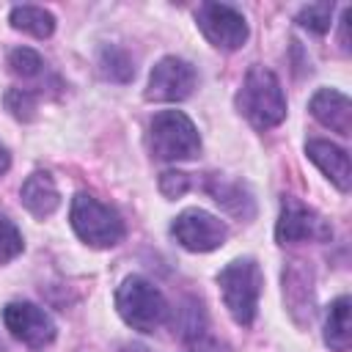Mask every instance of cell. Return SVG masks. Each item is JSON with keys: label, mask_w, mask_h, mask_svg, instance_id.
I'll return each instance as SVG.
<instances>
[{"label": "cell", "mask_w": 352, "mask_h": 352, "mask_svg": "<svg viewBox=\"0 0 352 352\" xmlns=\"http://www.w3.org/2000/svg\"><path fill=\"white\" fill-rule=\"evenodd\" d=\"M236 107L256 129L278 126L286 118V96L278 77L264 66H253L242 80Z\"/></svg>", "instance_id": "1"}, {"label": "cell", "mask_w": 352, "mask_h": 352, "mask_svg": "<svg viewBox=\"0 0 352 352\" xmlns=\"http://www.w3.org/2000/svg\"><path fill=\"white\" fill-rule=\"evenodd\" d=\"M261 270L253 258H234L226 264L217 275V286L223 294V302L231 314V319L242 327H250L258 311V297H261Z\"/></svg>", "instance_id": "2"}, {"label": "cell", "mask_w": 352, "mask_h": 352, "mask_svg": "<svg viewBox=\"0 0 352 352\" xmlns=\"http://www.w3.org/2000/svg\"><path fill=\"white\" fill-rule=\"evenodd\" d=\"M116 308L121 314V319L140 330V333H154L165 319H168V300L162 297V292L140 278V275H129L118 292H116Z\"/></svg>", "instance_id": "3"}, {"label": "cell", "mask_w": 352, "mask_h": 352, "mask_svg": "<svg viewBox=\"0 0 352 352\" xmlns=\"http://www.w3.org/2000/svg\"><path fill=\"white\" fill-rule=\"evenodd\" d=\"M72 228L91 248H113L124 239L121 214L88 192H77L72 201Z\"/></svg>", "instance_id": "4"}, {"label": "cell", "mask_w": 352, "mask_h": 352, "mask_svg": "<svg viewBox=\"0 0 352 352\" xmlns=\"http://www.w3.org/2000/svg\"><path fill=\"white\" fill-rule=\"evenodd\" d=\"M148 146L157 160H192L201 151V135L182 110H162L148 124Z\"/></svg>", "instance_id": "5"}, {"label": "cell", "mask_w": 352, "mask_h": 352, "mask_svg": "<svg viewBox=\"0 0 352 352\" xmlns=\"http://www.w3.org/2000/svg\"><path fill=\"white\" fill-rule=\"evenodd\" d=\"M195 22L206 41L217 50H239L248 41L245 16L226 3H201L195 11Z\"/></svg>", "instance_id": "6"}, {"label": "cell", "mask_w": 352, "mask_h": 352, "mask_svg": "<svg viewBox=\"0 0 352 352\" xmlns=\"http://www.w3.org/2000/svg\"><path fill=\"white\" fill-rule=\"evenodd\" d=\"M275 236L280 245H286V242H330L333 226L316 209L300 204L297 198H283Z\"/></svg>", "instance_id": "7"}, {"label": "cell", "mask_w": 352, "mask_h": 352, "mask_svg": "<svg viewBox=\"0 0 352 352\" xmlns=\"http://www.w3.org/2000/svg\"><path fill=\"white\" fill-rule=\"evenodd\" d=\"M170 234L176 236V242L182 248H187L192 253H206V250H214L226 242L228 226L204 209H184L173 220Z\"/></svg>", "instance_id": "8"}, {"label": "cell", "mask_w": 352, "mask_h": 352, "mask_svg": "<svg viewBox=\"0 0 352 352\" xmlns=\"http://www.w3.org/2000/svg\"><path fill=\"white\" fill-rule=\"evenodd\" d=\"M3 324L16 341L28 344L30 349L50 346L58 333L52 316L33 302H8L3 308Z\"/></svg>", "instance_id": "9"}, {"label": "cell", "mask_w": 352, "mask_h": 352, "mask_svg": "<svg viewBox=\"0 0 352 352\" xmlns=\"http://www.w3.org/2000/svg\"><path fill=\"white\" fill-rule=\"evenodd\" d=\"M195 69L182 60V58H162L151 74H148V85H146V99L154 102H182L192 94L195 88Z\"/></svg>", "instance_id": "10"}, {"label": "cell", "mask_w": 352, "mask_h": 352, "mask_svg": "<svg viewBox=\"0 0 352 352\" xmlns=\"http://www.w3.org/2000/svg\"><path fill=\"white\" fill-rule=\"evenodd\" d=\"M305 154L341 192H349L352 168H349V154L341 146H336L330 140H308L305 143Z\"/></svg>", "instance_id": "11"}, {"label": "cell", "mask_w": 352, "mask_h": 352, "mask_svg": "<svg viewBox=\"0 0 352 352\" xmlns=\"http://www.w3.org/2000/svg\"><path fill=\"white\" fill-rule=\"evenodd\" d=\"M311 116L338 135L352 132V102L336 88H319L311 99Z\"/></svg>", "instance_id": "12"}, {"label": "cell", "mask_w": 352, "mask_h": 352, "mask_svg": "<svg viewBox=\"0 0 352 352\" xmlns=\"http://www.w3.org/2000/svg\"><path fill=\"white\" fill-rule=\"evenodd\" d=\"M19 198H22V206H25L33 217H38V220L50 217V214L60 206V192H58V187H55V179H52L47 170L30 173V176L22 182Z\"/></svg>", "instance_id": "13"}, {"label": "cell", "mask_w": 352, "mask_h": 352, "mask_svg": "<svg viewBox=\"0 0 352 352\" xmlns=\"http://www.w3.org/2000/svg\"><path fill=\"white\" fill-rule=\"evenodd\" d=\"M204 190H206L228 214H234V217H239V220H250V217L256 214L253 195H250L248 187L239 184V182H231V179H226V176H220V173H212V176L204 182Z\"/></svg>", "instance_id": "14"}, {"label": "cell", "mask_w": 352, "mask_h": 352, "mask_svg": "<svg viewBox=\"0 0 352 352\" xmlns=\"http://www.w3.org/2000/svg\"><path fill=\"white\" fill-rule=\"evenodd\" d=\"M324 344L336 352H346L352 344V300L338 297L324 319Z\"/></svg>", "instance_id": "15"}, {"label": "cell", "mask_w": 352, "mask_h": 352, "mask_svg": "<svg viewBox=\"0 0 352 352\" xmlns=\"http://www.w3.org/2000/svg\"><path fill=\"white\" fill-rule=\"evenodd\" d=\"M8 22H11L14 30H22V33L36 36V38H50L55 33V16L47 8H38V6H16V8H11Z\"/></svg>", "instance_id": "16"}, {"label": "cell", "mask_w": 352, "mask_h": 352, "mask_svg": "<svg viewBox=\"0 0 352 352\" xmlns=\"http://www.w3.org/2000/svg\"><path fill=\"white\" fill-rule=\"evenodd\" d=\"M99 72L113 82H129L135 77V63L121 47H102L99 52Z\"/></svg>", "instance_id": "17"}, {"label": "cell", "mask_w": 352, "mask_h": 352, "mask_svg": "<svg viewBox=\"0 0 352 352\" xmlns=\"http://www.w3.org/2000/svg\"><path fill=\"white\" fill-rule=\"evenodd\" d=\"M330 19H333V3H311L297 14V22L311 33H327L333 25Z\"/></svg>", "instance_id": "18"}, {"label": "cell", "mask_w": 352, "mask_h": 352, "mask_svg": "<svg viewBox=\"0 0 352 352\" xmlns=\"http://www.w3.org/2000/svg\"><path fill=\"white\" fill-rule=\"evenodd\" d=\"M8 66H11V72H14L16 77L28 80V77H38V74H41L44 60H41V55L33 52L30 47H16V50H11V55H8Z\"/></svg>", "instance_id": "19"}, {"label": "cell", "mask_w": 352, "mask_h": 352, "mask_svg": "<svg viewBox=\"0 0 352 352\" xmlns=\"http://www.w3.org/2000/svg\"><path fill=\"white\" fill-rule=\"evenodd\" d=\"M6 110L19 118V121H33L36 118V94L28 88H11L6 91Z\"/></svg>", "instance_id": "20"}, {"label": "cell", "mask_w": 352, "mask_h": 352, "mask_svg": "<svg viewBox=\"0 0 352 352\" xmlns=\"http://www.w3.org/2000/svg\"><path fill=\"white\" fill-rule=\"evenodd\" d=\"M25 242H22V234L19 228L14 226V220H8L6 214H0V264L16 258L22 253Z\"/></svg>", "instance_id": "21"}, {"label": "cell", "mask_w": 352, "mask_h": 352, "mask_svg": "<svg viewBox=\"0 0 352 352\" xmlns=\"http://www.w3.org/2000/svg\"><path fill=\"white\" fill-rule=\"evenodd\" d=\"M190 190V176L182 170H165L160 173V192L165 198H182Z\"/></svg>", "instance_id": "22"}, {"label": "cell", "mask_w": 352, "mask_h": 352, "mask_svg": "<svg viewBox=\"0 0 352 352\" xmlns=\"http://www.w3.org/2000/svg\"><path fill=\"white\" fill-rule=\"evenodd\" d=\"M8 168H11V154H8V148L0 143V176H3Z\"/></svg>", "instance_id": "23"}]
</instances>
